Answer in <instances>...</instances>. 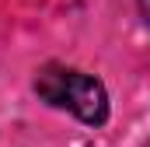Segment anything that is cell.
Listing matches in <instances>:
<instances>
[{
    "instance_id": "cell-1",
    "label": "cell",
    "mask_w": 150,
    "mask_h": 147,
    "mask_svg": "<svg viewBox=\"0 0 150 147\" xmlns=\"http://www.w3.org/2000/svg\"><path fill=\"white\" fill-rule=\"evenodd\" d=\"M35 95L42 102L56 105V109L74 112L80 123L87 126H101L108 119V95H105V84L98 77L84 70H70V67H42L35 77Z\"/></svg>"
}]
</instances>
